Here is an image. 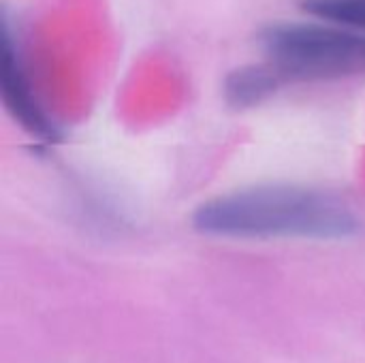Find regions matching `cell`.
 <instances>
[{"label": "cell", "instance_id": "6da1fadb", "mask_svg": "<svg viewBox=\"0 0 365 363\" xmlns=\"http://www.w3.org/2000/svg\"><path fill=\"white\" fill-rule=\"evenodd\" d=\"M195 227L229 237H346L355 216L338 199L306 188H252L203 203Z\"/></svg>", "mask_w": 365, "mask_h": 363}, {"label": "cell", "instance_id": "7a4b0ae2", "mask_svg": "<svg viewBox=\"0 0 365 363\" xmlns=\"http://www.w3.org/2000/svg\"><path fill=\"white\" fill-rule=\"evenodd\" d=\"M265 62L284 79L317 81L365 73V32L334 21H272L259 32Z\"/></svg>", "mask_w": 365, "mask_h": 363}, {"label": "cell", "instance_id": "3957f363", "mask_svg": "<svg viewBox=\"0 0 365 363\" xmlns=\"http://www.w3.org/2000/svg\"><path fill=\"white\" fill-rule=\"evenodd\" d=\"M0 86H2V101L6 111L19 122L30 135L51 141L58 137V131L45 109L41 107L34 88L30 83L19 43L9 26L2 19V36H0Z\"/></svg>", "mask_w": 365, "mask_h": 363}, {"label": "cell", "instance_id": "277c9868", "mask_svg": "<svg viewBox=\"0 0 365 363\" xmlns=\"http://www.w3.org/2000/svg\"><path fill=\"white\" fill-rule=\"evenodd\" d=\"M282 83H284V79L267 62L246 64L227 75L225 96L233 107L246 109V107H255V105L263 103L265 98H269Z\"/></svg>", "mask_w": 365, "mask_h": 363}, {"label": "cell", "instance_id": "5b68a950", "mask_svg": "<svg viewBox=\"0 0 365 363\" xmlns=\"http://www.w3.org/2000/svg\"><path fill=\"white\" fill-rule=\"evenodd\" d=\"M302 9L317 19L365 32V0H302Z\"/></svg>", "mask_w": 365, "mask_h": 363}]
</instances>
